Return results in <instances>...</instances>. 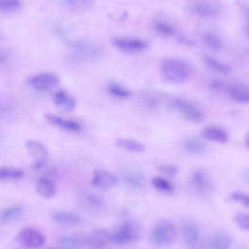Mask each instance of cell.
Returning a JSON list of instances; mask_svg holds the SVG:
<instances>
[{"mask_svg": "<svg viewBox=\"0 0 249 249\" xmlns=\"http://www.w3.org/2000/svg\"><path fill=\"white\" fill-rule=\"evenodd\" d=\"M177 236V229L174 224L166 219L159 220L150 230L149 239L151 244L158 247L172 245Z\"/></svg>", "mask_w": 249, "mask_h": 249, "instance_id": "6da1fadb", "label": "cell"}, {"mask_svg": "<svg viewBox=\"0 0 249 249\" xmlns=\"http://www.w3.org/2000/svg\"><path fill=\"white\" fill-rule=\"evenodd\" d=\"M69 57L76 60H89L99 56L102 51L99 46L83 40H74L67 45Z\"/></svg>", "mask_w": 249, "mask_h": 249, "instance_id": "7a4b0ae2", "label": "cell"}, {"mask_svg": "<svg viewBox=\"0 0 249 249\" xmlns=\"http://www.w3.org/2000/svg\"><path fill=\"white\" fill-rule=\"evenodd\" d=\"M110 233L111 242L121 245L139 240L142 236V229L135 222L126 221L120 224Z\"/></svg>", "mask_w": 249, "mask_h": 249, "instance_id": "3957f363", "label": "cell"}, {"mask_svg": "<svg viewBox=\"0 0 249 249\" xmlns=\"http://www.w3.org/2000/svg\"><path fill=\"white\" fill-rule=\"evenodd\" d=\"M161 71L166 80L177 84L183 83L189 75V69L186 64L176 58L164 60L161 65Z\"/></svg>", "mask_w": 249, "mask_h": 249, "instance_id": "277c9868", "label": "cell"}, {"mask_svg": "<svg viewBox=\"0 0 249 249\" xmlns=\"http://www.w3.org/2000/svg\"><path fill=\"white\" fill-rule=\"evenodd\" d=\"M169 107L173 110L182 112L185 119L192 123H201L205 119L203 112L187 101L176 99L170 103Z\"/></svg>", "mask_w": 249, "mask_h": 249, "instance_id": "5b68a950", "label": "cell"}, {"mask_svg": "<svg viewBox=\"0 0 249 249\" xmlns=\"http://www.w3.org/2000/svg\"><path fill=\"white\" fill-rule=\"evenodd\" d=\"M15 240L23 247L32 248L40 247L45 242L44 235L33 228H26L20 231L16 235Z\"/></svg>", "mask_w": 249, "mask_h": 249, "instance_id": "8992f818", "label": "cell"}, {"mask_svg": "<svg viewBox=\"0 0 249 249\" xmlns=\"http://www.w3.org/2000/svg\"><path fill=\"white\" fill-rule=\"evenodd\" d=\"M25 147L33 159L35 168H40L46 163L48 152L45 146L41 142L28 140L25 142Z\"/></svg>", "mask_w": 249, "mask_h": 249, "instance_id": "52a82bcc", "label": "cell"}, {"mask_svg": "<svg viewBox=\"0 0 249 249\" xmlns=\"http://www.w3.org/2000/svg\"><path fill=\"white\" fill-rule=\"evenodd\" d=\"M59 82L58 77L51 72H43L29 77L28 84L33 88L39 90H47L55 87Z\"/></svg>", "mask_w": 249, "mask_h": 249, "instance_id": "ba28073f", "label": "cell"}, {"mask_svg": "<svg viewBox=\"0 0 249 249\" xmlns=\"http://www.w3.org/2000/svg\"><path fill=\"white\" fill-rule=\"evenodd\" d=\"M112 43L119 50L127 53L142 51L148 45L142 39L128 37H116L112 40Z\"/></svg>", "mask_w": 249, "mask_h": 249, "instance_id": "9c48e42d", "label": "cell"}, {"mask_svg": "<svg viewBox=\"0 0 249 249\" xmlns=\"http://www.w3.org/2000/svg\"><path fill=\"white\" fill-rule=\"evenodd\" d=\"M91 182L94 187L100 189H107L116 184L117 178L110 172L103 169H96L93 173Z\"/></svg>", "mask_w": 249, "mask_h": 249, "instance_id": "30bf717a", "label": "cell"}, {"mask_svg": "<svg viewBox=\"0 0 249 249\" xmlns=\"http://www.w3.org/2000/svg\"><path fill=\"white\" fill-rule=\"evenodd\" d=\"M111 242L110 232L102 229L93 231L86 240V243L88 246L96 249L104 248Z\"/></svg>", "mask_w": 249, "mask_h": 249, "instance_id": "8fae6325", "label": "cell"}, {"mask_svg": "<svg viewBox=\"0 0 249 249\" xmlns=\"http://www.w3.org/2000/svg\"><path fill=\"white\" fill-rule=\"evenodd\" d=\"M53 101L54 105L64 112H69L75 107L74 98L64 90L56 91L53 95Z\"/></svg>", "mask_w": 249, "mask_h": 249, "instance_id": "7c38bea8", "label": "cell"}, {"mask_svg": "<svg viewBox=\"0 0 249 249\" xmlns=\"http://www.w3.org/2000/svg\"><path fill=\"white\" fill-rule=\"evenodd\" d=\"M228 92L233 101L239 103H248L249 91L246 85L239 82L233 83L228 87Z\"/></svg>", "mask_w": 249, "mask_h": 249, "instance_id": "4fadbf2b", "label": "cell"}, {"mask_svg": "<svg viewBox=\"0 0 249 249\" xmlns=\"http://www.w3.org/2000/svg\"><path fill=\"white\" fill-rule=\"evenodd\" d=\"M200 135L204 139L220 143H225L229 140L228 133L224 130L216 126H209L203 128L200 131Z\"/></svg>", "mask_w": 249, "mask_h": 249, "instance_id": "5bb4252c", "label": "cell"}, {"mask_svg": "<svg viewBox=\"0 0 249 249\" xmlns=\"http://www.w3.org/2000/svg\"><path fill=\"white\" fill-rule=\"evenodd\" d=\"M45 118L51 124L68 131L78 132L81 129V126L77 122L62 118L53 114H46Z\"/></svg>", "mask_w": 249, "mask_h": 249, "instance_id": "9a60e30c", "label": "cell"}, {"mask_svg": "<svg viewBox=\"0 0 249 249\" xmlns=\"http://www.w3.org/2000/svg\"><path fill=\"white\" fill-rule=\"evenodd\" d=\"M36 189L40 196L46 198L53 197L56 191L54 183L46 177H41L38 179Z\"/></svg>", "mask_w": 249, "mask_h": 249, "instance_id": "2e32d148", "label": "cell"}, {"mask_svg": "<svg viewBox=\"0 0 249 249\" xmlns=\"http://www.w3.org/2000/svg\"><path fill=\"white\" fill-rule=\"evenodd\" d=\"M184 241L188 247H194L198 243L200 238L198 229L192 224H186L183 227Z\"/></svg>", "mask_w": 249, "mask_h": 249, "instance_id": "e0dca14e", "label": "cell"}, {"mask_svg": "<svg viewBox=\"0 0 249 249\" xmlns=\"http://www.w3.org/2000/svg\"><path fill=\"white\" fill-rule=\"evenodd\" d=\"M115 145L126 151L141 153L145 149V146L142 142L132 139L126 138H118L115 141Z\"/></svg>", "mask_w": 249, "mask_h": 249, "instance_id": "ac0fdd59", "label": "cell"}, {"mask_svg": "<svg viewBox=\"0 0 249 249\" xmlns=\"http://www.w3.org/2000/svg\"><path fill=\"white\" fill-rule=\"evenodd\" d=\"M53 218L55 222L65 225H75L81 222L78 215L70 212H56L53 214Z\"/></svg>", "mask_w": 249, "mask_h": 249, "instance_id": "d6986e66", "label": "cell"}, {"mask_svg": "<svg viewBox=\"0 0 249 249\" xmlns=\"http://www.w3.org/2000/svg\"><path fill=\"white\" fill-rule=\"evenodd\" d=\"M95 0H60L61 5L72 11H80L89 8Z\"/></svg>", "mask_w": 249, "mask_h": 249, "instance_id": "ffe728a7", "label": "cell"}, {"mask_svg": "<svg viewBox=\"0 0 249 249\" xmlns=\"http://www.w3.org/2000/svg\"><path fill=\"white\" fill-rule=\"evenodd\" d=\"M231 244L230 237L224 233L215 234L209 241V245L212 249H227L230 248Z\"/></svg>", "mask_w": 249, "mask_h": 249, "instance_id": "44dd1931", "label": "cell"}, {"mask_svg": "<svg viewBox=\"0 0 249 249\" xmlns=\"http://www.w3.org/2000/svg\"><path fill=\"white\" fill-rule=\"evenodd\" d=\"M191 10L195 14L204 17H210L215 15L217 12L215 7L204 2L195 3L191 7Z\"/></svg>", "mask_w": 249, "mask_h": 249, "instance_id": "7402d4cb", "label": "cell"}, {"mask_svg": "<svg viewBox=\"0 0 249 249\" xmlns=\"http://www.w3.org/2000/svg\"><path fill=\"white\" fill-rule=\"evenodd\" d=\"M20 206H12L0 211V223H4L12 220L19 216L22 212Z\"/></svg>", "mask_w": 249, "mask_h": 249, "instance_id": "603a6c76", "label": "cell"}, {"mask_svg": "<svg viewBox=\"0 0 249 249\" xmlns=\"http://www.w3.org/2000/svg\"><path fill=\"white\" fill-rule=\"evenodd\" d=\"M184 149L188 153L199 154L205 150V145L201 141L194 139L185 140L183 143Z\"/></svg>", "mask_w": 249, "mask_h": 249, "instance_id": "cb8c5ba5", "label": "cell"}, {"mask_svg": "<svg viewBox=\"0 0 249 249\" xmlns=\"http://www.w3.org/2000/svg\"><path fill=\"white\" fill-rule=\"evenodd\" d=\"M191 180L193 185L199 191L205 190L208 186V182L206 175L200 170L194 171L191 176Z\"/></svg>", "mask_w": 249, "mask_h": 249, "instance_id": "d4e9b609", "label": "cell"}, {"mask_svg": "<svg viewBox=\"0 0 249 249\" xmlns=\"http://www.w3.org/2000/svg\"><path fill=\"white\" fill-rule=\"evenodd\" d=\"M206 64L212 70L222 74H228L231 71V67L212 57L206 56L204 58Z\"/></svg>", "mask_w": 249, "mask_h": 249, "instance_id": "484cf974", "label": "cell"}, {"mask_svg": "<svg viewBox=\"0 0 249 249\" xmlns=\"http://www.w3.org/2000/svg\"><path fill=\"white\" fill-rule=\"evenodd\" d=\"M203 37L204 42L211 49L219 51L222 48V41L215 34L207 32L203 35Z\"/></svg>", "mask_w": 249, "mask_h": 249, "instance_id": "4316f807", "label": "cell"}, {"mask_svg": "<svg viewBox=\"0 0 249 249\" xmlns=\"http://www.w3.org/2000/svg\"><path fill=\"white\" fill-rule=\"evenodd\" d=\"M153 27L157 33L165 36H172L175 33V28L170 24L164 21L156 22Z\"/></svg>", "mask_w": 249, "mask_h": 249, "instance_id": "83f0119b", "label": "cell"}, {"mask_svg": "<svg viewBox=\"0 0 249 249\" xmlns=\"http://www.w3.org/2000/svg\"><path fill=\"white\" fill-rule=\"evenodd\" d=\"M23 175V171L19 169L0 167V179H17L20 178Z\"/></svg>", "mask_w": 249, "mask_h": 249, "instance_id": "f1b7e54d", "label": "cell"}, {"mask_svg": "<svg viewBox=\"0 0 249 249\" xmlns=\"http://www.w3.org/2000/svg\"><path fill=\"white\" fill-rule=\"evenodd\" d=\"M151 183L156 189L165 192H171L173 190V186L172 184L165 178L160 177L153 178Z\"/></svg>", "mask_w": 249, "mask_h": 249, "instance_id": "f546056e", "label": "cell"}, {"mask_svg": "<svg viewBox=\"0 0 249 249\" xmlns=\"http://www.w3.org/2000/svg\"><path fill=\"white\" fill-rule=\"evenodd\" d=\"M107 90L110 95L118 98H127L131 95L129 90L116 84H110L108 86Z\"/></svg>", "mask_w": 249, "mask_h": 249, "instance_id": "4dcf8cb0", "label": "cell"}, {"mask_svg": "<svg viewBox=\"0 0 249 249\" xmlns=\"http://www.w3.org/2000/svg\"><path fill=\"white\" fill-rule=\"evenodd\" d=\"M59 243L64 248L75 249L79 248L81 245L80 240L75 237L65 236L59 239Z\"/></svg>", "mask_w": 249, "mask_h": 249, "instance_id": "1f68e13d", "label": "cell"}, {"mask_svg": "<svg viewBox=\"0 0 249 249\" xmlns=\"http://www.w3.org/2000/svg\"><path fill=\"white\" fill-rule=\"evenodd\" d=\"M21 5L19 0H0V11L11 12L18 9Z\"/></svg>", "mask_w": 249, "mask_h": 249, "instance_id": "d6a6232c", "label": "cell"}, {"mask_svg": "<svg viewBox=\"0 0 249 249\" xmlns=\"http://www.w3.org/2000/svg\"><path fill=\"white\" fill-rule=\"evenodd\" d=\"M249 216L244 213H238L234 217V221L240 229L248 231L249 229Z\"/></svg>", "mask_w": 249, "mask_h": 249, "instance_id": "836d02e7", "label": "cell"}, {"mask_svg": "<svg viewBox=\"0 0 249 249\" xmlns=\"http://www.w3.org/2000/svg\"><path fill=\"white\" fill-rule=\"evenodd\" d=\"M158 170L162 174L173 177L177 174L178 169L175 165L163 164L158 167Z\"/></svg>", "mask_w": 249, "mask_h": 249, "instance_id": "e575fe53", "label": "cell"}, {"mask_svg": "<svg viewBox=\"0 0 249 249\" xmlns=\"http://www.w3.org/2000/svg\"><path fill=\"white\" fill-rule=\"evenodd\" d=\"M230 198L231 200L237 202L245 207L249 206V196L240 192H234L231 194Z\"/></svg>", "mask_w": 249, "mask_h": 249, "instance_id": "d590c367", "label": "cell"}, {"mask_svg": "<svg viewBox=\"0 0 249 249\" xmlns=\"http://www.w3.org/2000/svg\"><path fill=\"white\" fill-rule=\"evenodd\" d=\"M126 179L131 185L135 187H140L143 184L144 177L143 175L141 173H134L128 176Z\"/></svg>", "mask_w": 249, "mask_h": 249, "instance_id": "8d00e7d4", "label": "cell"}, {"mask_svg": "<svg viewBox=\"0 0 249 249\" xmlns=\"http://www.w3.org/2000/svg\"><path fill=\"white\" fill-rule=\"evenodd\" d=\"M225 87L224 82L218 79H213L210 81L209 88L213 91H220Z\"/></svg>", "mask_w": 249, "mask_h": 249, "instance_id": "74e56055", "label": "cell"}, {"mask_svg": "<svg viewBox=\"0 0 249 249\" xmlns=\"http://www.w3.org/2000/svg\"><path fill=\"white\" fill-rule=\"evenodd\" d=\"M89 202L95 206H100L102 204V199L97 196L90 195L88 196Z\"/></svg>", "mask_w": 249, "mask_h": 249, "instance_id": "f35d334b", "label": "cell"}, {"mask_svg": "<svg viewBox=\"0 0 249 249\" xmlns=\"http://www.w3.org/2000/svg\"><path fill=\"white\" fill-rule=\"evenodd\" d=\"M178 40L180 43L189 46H194L196 45V42L194 40L183 36L179 37Z\"/></svg>", "mask_w": 249, "mask_h": 249, "instance_id": "ab89813d", "label": "cell"}, {"mask_svg": "<svg viewBox=\"0 0 249 249\" xmlns=\"http://www.w3.org/2000/svg\"><path fill=\"white\" fill-rule=\"evenodd\" d=\"M146 104L149 108L153 109L158 106V102L156 98L150 97L146 100Z\"/></svg>", "mask_w": 249, "mask_h": 249, "instance_id": "60d3db41", "label": "cell"}]
</instances>
